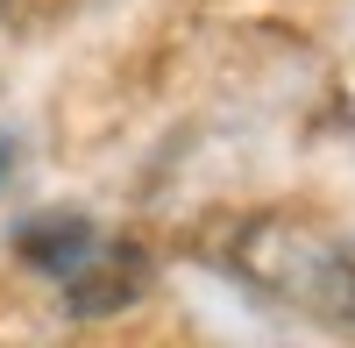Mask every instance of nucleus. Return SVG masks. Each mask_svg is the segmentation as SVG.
<instances>
[{"mask_svg":"<svg viewBox=\"0 0 355 348\" xmlns=\"http://www.w3.org/2000/svg\"><path fill=\"white\" fill-rule=\"evenodd\" d=\"M341 263H348V242L320 235L313 220H291V214H263V220L242 227V242H234V270H242L256 292L291 299V306H320V313H334Z\"/></svg>","mask_w":355,"mask_h":348,"instance_id":"1","label":"nucleus"},{"mask_svg":"<svg viewBox=\"0 0 355 348\" xmlns=\"http://www.w3.org/2000/svg\"><path fill=\"white\" fill-rule=\"evenodd\" d=\"M142 284H150V263H142L128 242H100L64 277V306L78 313V320H114V313H128L142 299Z\"/></svg>","mask_w":355,"mask_h":348,"instance_id":"2","label":"nucleus"},{"mask_svg":"<svg viewBox=\"0 0 355 348\" xmlns=\"http://www.w3.org/2000/svg\"><path fill=\"white\" fill-rule=\"evenodd\" d=\"M15 249H21V263H36L50 277H71L85 256L100 249V227L85 214H36V220L15 227Z\"/></svg>","mask_w":355,"mask_h":348,"instance_id":"3","label":"nucleus"},{"mask_svg":"<svg viewBox=\"0 0 355 348\" xmlns=\"http://www.w3.org/2000/svg\"><path fill=\"white\" fill-rule=\"evenodd\" d=\"M8 171H15V150H8V142H0V185H8Z\"/></svg>","mask_w":355,"mask_h":348,"instance_id":"4","label":"nucleus"}]
</instances>
